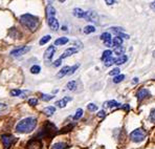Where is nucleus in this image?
<instances>
[{"label":"nucleus","mask_w":155,"mask_h":149,"mask_svg":"<svg viewBox=\"0 0 155 149\" xmlns=\"http://www.w3.org/2000/svg\"><path fill=\"white\" fill-rule=\"evenodd\" d=\"M36 126H37V119L29 117L21 120L16 125V131L19 134H29L35 129Z\"/></svg>","instance_id":"obj_1"},{"label":"nucleus","mask_w":155,"mask_h":149,"mask_svg":"<svg viewBox=\"0 0 155 149\" xmlns=\"http://www.w3.org/2000/svg\"><path fill=\"white\" fill-rule=\"evenodd\" d=\"M20 22L29 31H36L39 25V18L31 14H24L20 16Z\"/></svg>","instance_id":"obj_2"},{"label":"nucleus","mask_w":155,"mask_h":149,"mask_svg":"<svg viewBox=\"0 0 155 149\" xmlns=\"http://www.w3.org/2000/svg\"><path fill=\"white\" fill-rule=\"evenodd\" d=\"M146 137V131L143 128H137V129L133 130V131L130 134V140L134 143H140L145 140Z\"/></svg>","instance_id":"obj_3"},{"label":"nucleus","mask_w":155,"mask_h":149,"mask_svg":"<svg viewBox=\"0 0 155 149\" xmlns=\"http://www.w3.org/2000/svg\"><path fill=\"white\" fill-rule=\"evenodd\" d=\"M29 50H31V46H20V47H17V49H13L12 52H11V56L15 57V58L21 57L22 55H25Z\"/></svg>","instance_id":"obj_4"},{"label":"nucleus","mask_w":155,"mask_h":149,"mask_svg":"<svg viewBox=\"0 0 155 149\" xmlns=\"http://www.w3.org/2000/svg\"><path fill=\"white\" fill-rule=\"evenodd\" d=\"M1 141L4 144V147L5 149H8L12 146V144L15 142V137L11 134H2L1 136Z\"/></svg>","instance_id":"obj_5"},{"label":"nucleus","mask_w":155,"mask_h":149,"mask_svg":"<svg viewBox=\"0 0 155 149\" xmlns=\"http://www.w3.org/2000/svg\"><path fill=\"white\" fill-rule=\"evenodd\" d=\"M54 52H56V47L54 46V45H51V46H48L44 52V59L46 61H51L52 59V57H54Z\"/></svg>","instance_id":"obj_6"},{"label":"nucleus","mask_w":155,"mask_h":149,"mask_svg":"<svg viewBox=\"0 0 155 149\" xmlns=\"http://www.w3.org/2000/svg\"><path fill=\"white\" fill-rule=\"evenodd\" d=\"M150 96H151L150 91L146 88L140 89V90L137 91V93H136V97H137L138 101H143V99H147V98H149Z\"/></svg>","instance_id":"obj_7"},{"label":"nucleus","mask_w":155,"mask_h":149,"mask_svg":"<svg viewBox=\"0 0 155 149\" xmlns=\"http://www.w3.org/2000/svg\"><path fill=\"white\" fill-rule=\"evenodd\" d=\"M85 19L90 22H97V14L94 11H88L86 12Z\"/></svg>","instance_id":"obj_8"},{"label":"nucleus","mask_w":155,"mask_h":149,"mask_svg":"<svg viewBox=\"0 0 155 149\" xmlns=\"http://www.w3.org/2000/svg\"><path fill=\"white\" fill-rule=\"evenodd\" d=\"M47 23H48V26L51 27V29H52V31H58L59 26H60V25H59V21L54 17L48 18V19H47Z\"/></svg>","instance_id":"obj_9"},{"label":"nucleus","mask_w":155,"mask_h":149,"mask_svg":"<svg viewBox=\"0 0 155 149\" xmlns=\"http://www.w3.org/2000/svg\"><path fill=\"white\" fill-rule=\"evenodd\" d=\"M101 39L104 41L106 46H112V40H111L110 33H103L101 35Z\"/></svg>","instance_id":"obj_10"},{"label":"nucleus","mask_w":155,"mask_h":149,"mask_svg":"<svg viewBox=\"0 0 155 149\" xmlns=\"http://www.w3.org/2000/svg\"><path fill=\"white\" fill-rule=\"evenodd\" d=\"M77 52H78V49L76 47H69V49H67L64 52H63L62 56L60 57V59L62 60V59H65V58H67V57H70L71 55L76 54Z\"/></svg>","instance_id":"obj_11"},{"label":"nucleus","mask_w":155,"mask_h":149,"mask_svg":"<svg viewBox=\"0 0 155 149\" xmlns=\"http://www.w3.org/2000/svg\"><path fill=\"white\" fill-rule=\"evenodd\" d=\"M72 98L71 97H64L63 99L59 100L56 102V105L58 107H60V108H63V107H65L66 105H67V102H69V101H71Z\"/></svg>","instance_id":"obj_12"},{"label":"nucleus","mask_w":155,"mask_h":149,"mask_svg":"<svg viewBox=\"0 0 155 149\" xmlns=\"http://www.w3.org/2000/svg\"><path fill=\"white\" fill-rule=\"evenodd\" d=\"M72 14H74V16L77 18H85L86 12H84L82 8H74V11H72Z\"/></svg>","instance_id":"obj_13"},{"label":"nucleus","mask_w":155,"mask_h":149,"mask_svg":"<svg viewBox=\"0 0 155 149\" xmlns=\"http://www.w3.org/2000/svg\"><path fill=\"white\" fill-rule=\"evenodd\" d=\"M54 15H56V8H54L52 5H47L46 6V16H47V19H48V18L54 17Z\"/></svg>","instance_id":"obj_14"},{"label":"nucleus","mask_w":155,"mask_h":149,"mask_svg":"<svg viewBox=\"0 0 155 149\" xmlns=\"http://www.w3.org/2000/svg\"><path fill=\"white\" fill-rule=\"evenodd\" d=\"M127 60H128V57H127L126 55H124V56L117 57L114 60V64H116V65H122V64L126 63Z\"/></svg>","instance_id":"obj_15"},{"label":"nucleus","mask_w":155,"mask_h":149,"mask_svg":"<svg viewBox=\"0 0 155 149\" xmlns=\"http://www.w3.org/2000/svg\"><path fill=\"white\" fill-rule=\"evenodd\" d=\"M69 70H70V67H69V66H64V67H63L62 69H61L60 72H59L58 74H57V77H58V78H63L64 76L68 75Z\"/></svg>","instance_id":"obj_16"},{"label":"nucleus","mask_w":155,"mask_h":149,"mask_svg":"<svg viewBox=\"0 0 155 149\" xmlns=\"http://www.w3.org/2000/svg\"><path fill=\"white\" fill-rule=\"evenodd\" d=\"M68 38L66 37H61V38H58L56 41H54V45H64L66 43H68Z\"/></svg>","instance_id":"obj_17"},{"label":"nucleus","mask_w":155,"mask_h":149,"mask_svg":"<svg viewBox=\"0 0 155 149\" xmlns=\"http://www.w3.org/2000/svg\"><path fill=\"white\" fill-rule=\"evenodd\" d=\"M54 111H56V107L54 106H47L43 109V112L45 114H47V116H51L52 113H54Z\"/></svg>","instance_id":"obj_18"},{"label":"nucleus","mask_w":155,"mask_h":149,"mask_svg":"<svg viewBox=\"0 0 155 149\" xmlns=\"http://www.w3.org/2000/svg\"><path fill=\"white\" fill-rule=\"evenodd\" d=\"M122 44H123V39L118 38L117 36H116L115 38H113V40H112V46L118 47V46H122Z\"/></svg>","instance_id":"obj_19"},{"label":"nucleus","mask_w":155,"mask_h":149,"mask_svg":"<svg viewBox=\"0 0 155 149\" xmlns=\"http://www.w3.org/2000/svg\"><path fill=\"white\" fill-rule=\"evenodd\" d=\"M120 105V103H117L116 101H108V102L104 104V107H109V108H112V107H118Z\"/></svg>","instance_id":"obj_20"},{"label":"nucleus","mask_w":155,"mask_h":149,"mask_svg":"<svg viewBox=\"0 0 155 149\" xmlns=\"http://www.w3.org/2000/svg\"><path fill=\"white\" fill-rule=\"evenodd\" d=\"M110 32H112L113 34H115V35H120V34H122L123 32L125 31L123 27H120V26H114V27H110Z\"/></svg>","instance_id":"obj_21"},{"label":"nucleus","mask_w":155,"mask_h":149,"mask_svg":"<svg viewBox=\"0 0 155 149\" xmlns=\"http://www.w3.org/2000/svg\"><path fill=\"white\" fill-rule=\"evenodd\" d=\"M77 81H69L67 84H66V88L68 90H76L77 88Z\"/></svg>","instance_id":"obj_22"},{"label":"nucleus","mask_w":155,"mask_h":149,"mask_svg":"<svg viewBox=\"0 0 155 149\" xmlns=\"http://www.w3.org/2000/svg\"><path fill=\"white\" fill-rule=\"evenodd\" d=\"M114 54L115 55H117L118 57H120V56H124V54H125V47H123V46H118V47H115L114 49Z\"/></svg>","instance_id":"obj_23"},{"label":"nucleus","mask_w":155,"mask_h":149,"mask_svg":"<svg viewBox=\"0 0 155 149\" xmlns=\"http://www.w3.org/2000/svg\"><path fill=\"white\" fill-rule=\"evenodd\" d=\"M28 93V91H27V90L22 91V90H20V89H13V90H11V95H12L13 97H19L20 95H22V93Z\"/></svg>","instance_id":"obj_24"},{"label":"nucleus","mask_w":155,"mask_h":149,"mask_svg":"<svg viewBox=\"0 0 155 149\" xmlns=\"http://www.w3.org/2000/svg\"><path fill=\"white\" fill-rule=\"evenodd\" d=\"M66 147H67V145H66L65 143H62V142H60V143L54 144V145L51 146V149H65Z\"/></svg>","instance_id":"obj_25"},{"label":"nucleus","mask_w":155,"mask_h":149,"mask_svg":"<svg viewBox=\"0 0 155 149\" xmlns=\"http://www.w3.org/2000/svg\"><path fill=\"white\" fill-rule=\"evenodd\" d=\"M111 55H112V52H111L110 49H107V50H105V52H103V56H102V60L105 61V60H107V59H109V58H111Z\"/></svg>","instance_id":"obj_26"},{"label":"nucleus","mask_w":155,"mask_h":149,"mask_svg":"<svg viewBox=\"0 0 155 149\" xmlns=\"http://www.w3.org/2000/svg\"><path fill=\"white\" fill-rule=\"evenodd\" d=\"M95 32V27L93 25H87V26L84 27V33L85 34H91Z\"/></svg>","instance_id":"obj_27"},{"label":"nucleus","mask_w":155,"mask_h":149,"mask_svg":"<svg viewBox=\"0 0 155 149\" xmlns=\"http://www.w3.org/2000/svg\"><path fill=\"white\" fill-rule=\"evenodd\" d=\"M51 36H49V35L44 36V37H43V38L40 40V42H39V44H40V45H44V44H46V43L48 42V41L51 40Z\"/></svg>","instance_id":"obj_28"},{"label":"nucleus","mask_w":155,"mask_h":149,"mask_svg":"<svg viewBox=\"0 0 155 149\" xmlns=\"http://www.w3.org/2000/svg\"><path fill=\"white\" fill-rule=\"evenodd\" d=\"M40 72H41V67L39 65H34V66H31V74L37 75Z\"/></svg>","instance_id":"obj_29"},{"label":"nucleus","mask_w":155,"mask_h":149,"mask_svg":"<svg viewBox=\"0 0 155 149\" xmlns=\"http://www.w3.org/2000/svg\"><path fill=\"white\" fill-rule=\"evenodd\" d=\"M114 60L115 59L111 57V58H109V59H107V60L104 61V65L107 66V67H108V66H111L112 64H114Z\"/></svg>","instance_id":"obj_30"},{"label":"nucleus","mask_w":155,"mask_h":149,"mask_svg":"<svg viewBox=\"0 0 155 149\" xmlns=\"http://www.w3.org/2000/svg\"><path fill=\"white\" fill-rule=\"evenodd\" d=\"M8 110V106L4 103H0V114L4 113L5 111Z\"/></svg>","instance_id":"obj_31"},{"label":"nucleus","mask_w":155,"mask_h":149,"mask_svg":"<svg viewBox=\"0 0 155 149\" xmlns=\"http://www.w3.org/2000/svg\"><path fill=\"white\" fill-rule=\"evenodd\" d=\"M83 116V109H81V108H79L77 110V112H76V114H74V121H77V120H79L81 117Z\"/></svg>","instance_id":"obj_32"},{"label":"nucleus","mask_w":155,"mask_h":149,"mask_svg":"<svg viewBox=\"0 0 155 149\" xmlns=\"http://www.w3.org/2000/svg\"><path fill=\"white\" fill-rule=\"evenodd\" d=\"M124 79H125L124 75H118V76H116V77L113 78V82H114V83H120V82H122Z\"/></svg>","instance_id":"obj_33"},{"label":"nucleus","mask_w":155,"mask_h":149,"mask_svg":"<svg viewBox=\"0 0 155 149\" xmlns=\"http://www.w3.org/2000/svg\"><path fill=\"white\" fill-rule=\"evenodd\" d=\"M52 99H54V96H51V95H45V93L41 95V100H43V101H51Z\"/></svg>","instance_id":"obj_34"},{"label":"nucleus","mask_w":155,"mask_h":149,"mask_svg":"<svg viewBox=\"0 0 155 149\" xmlns=\"http://www.w3.org/2000/svg\"><path fill=\"white\" fill-rule=\"evenodd\" d=\"M87 109L89 111H95V110H97V106L95 104H93V103H89V104L87 105Z\"/></svg>","instance_id":"obj_35"},{"label":"nucleus","mask_w":155,"mask_h":149,"mask_svg":"<svg viewBox=\"0 0 155 149\" xmlns=\"http://www.w3.org/2000/svg\"><path fill=\"white\" fill-rule=\"evenodd\" d=\"M150 121L155 124V108H152L150 111Z\"/></svg>","instance_id":"obj_36"},{"label":"nucleus","mask_w":155,"mask_h":149,"mask_svg":"<svg viewBox=\"0 0 155 149\" xmlns=\"http://www.w3.org/2000/svg\"><path fill=\"white\" fill-rule=\"evenodd\" d=\"M120 68L116 67V68H113V69L111 70L110 73H109V75H110V76H115V77H116V76L120 75Z\"/></svg>","instance_id":"obj_37"},{"label":"nucleus","mask_w":155,"mask_h":149,"mask_svg":"<svg viewBox=\"0 0 155 149\" xmlns=\"http://www.w3.org/2000/svg\"><path fill=\"white\" fill-rule=\"evenodd\" d=\"M78 67H79V64H76V65H74L72 67H70V70H69V73H68V76L74 74V72L78 69Z\"/></svg>","instance_id":"obj_38"},{"label":"nucleus","mask_w":155,"mask_h":149,"mask_svg":"<svg viewBox=\"0 0 155 149\" xmlns=\"http://www.w3.org/2000/svg\"><path fill=\"white\" fill-rule=\"evenodd\" d=\"M28 104L31 105V106H36V105L38 104V100L37 99H29Z\"/></svg>","instance_id":"obj_39"},{"label":"nucleus","mask_w":155,"mask_h":149,"mask_svg":"<svg viewBox=\"0 0 155 149\" xmlns=\"http://www.w3.org/2000/svg\"><path fill=\"white\" fill-rule=\"evenodd\" d=\"M117 37H118V38H120V39H122V38H124V39H129V38H130L129 36L127 35V34H124V33H122V34H120V35H117Z\"/></svg>","instance_id":"obj_40"},{"label":"nucleus","mask_w":155,"mask_h":149,"mask_svg":"<svg viewBox=\"0 0 155 149\" xmlns=\"http://www.w3.org/2000/svg\"><path fill=\"white\" fill-rule=\"evenodd\" d=\"M61 62H62V60H61V59H58V60H56L54 62V66H56V67H57V66H60Z\"/></svg>","instance_id":"obj_41"},{"label":"nucleus","mask_w":155,"mask_h":149,"mask_svg":"<svg viewBox=\"0 0 155 149\" xmlns=\"http://www.w3.org/2000/svg\"><path fill=\"white\" fill-rule=\"evenodd\" d=\"M97 116H99L100 118H104V117H105V111L104 110H101V111L99 112V113H97Z\"/></svg>","instance_id":"obj_42"},{"label":"nucleus","mask_w":155,"mask_h":149,"mask_svg":"<svg viewBox=\"0 0 155 149\" xmlns=\"http://www.w3.org/2000/svg\"><path fill=\"white\" fill-rule=\"evenodd\" d=\"M122 108H123V109H125V110H129V109H130V105L125 104L124 106H122Z\"/></svg>","instance_id":"obj_43"},{"label":"nucleus","mask_w":155,"mask_h":149,"mask_svg":"<svg viewBox=\"0 0 155 149\" xmlns=\"http://www.w3.org/2000/svg\"><path fill=\"white\" fill-rule=\"evenodd\" d=\"M114 2H115V1H113V0H107L106 3L108 4V5H111V4H113Z\"/></svg>","instance_id":"obj_44"},{"label":"nucleus","mask_w":155,"mask_h":149,"mask_svg":"<svg viewBox=\"0 0 155 149\" xmlns=\"http://www.w3.org/2000/svg\"><path fill=\"white\" fill-rule=\"evenodd\" d=\"M150 6H151V8L154 11V12H155V1L152 2V3H151V5H150Z\"/></svg>","instance_id":"obj_45"},{"label":"nucleus","mask_w":155,"mask_h":149,"mask_svg":"<svg viewBox=\"0 0 155 149\" xmlns=\"http://www.w3.org/2000/svg\"><path fill=\"white\" fill-rule=\"evenodd\" d=\"M137 82H138V78H134L133 81H132V83H133V84H136Z\"/></svg>","instance_id":"obj_46"},{"label":"nucleus","mask_w":155,"mask_h":149,"mask_svg":"<svg viewBox=\"0 0 155 149\" xmlns=\"http://www.w3.org/2000/svg\"><path fill=\"white\" fill-rule=\"evenodd\" d=\"M62 29H63V31H67V29H66V26H63V27H62Z\"/></svg>","instance_id":"obj_47"}]
</instances>
